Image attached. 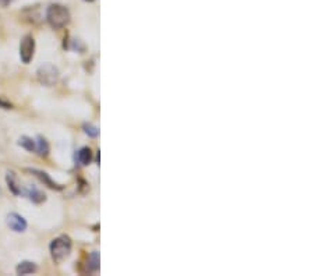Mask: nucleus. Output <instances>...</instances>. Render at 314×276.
Here are the masks:
<instances>
[{
	"label": "nucleus",
	"instance_id": "f257e3e1",
	"mask_svg": "<svg viewBox=\"0 0 314 276\" xmlns=\"http://www.w3.org/2000/svg\"><path fill=\"white\" fill-rule=\"evenodd\" d=\"M71 247H73L71 239L66 234H62L59 237L53 239L49 246V251L55 264H62L66 261L71 254Z\"/></svg>",
	"mask_w": 314,
	"mask_h": 276
},
{
	"label": "nucleus",
	"instance_id": "f03ea898",
	"mask_svg": "<svg viewBox=\"0 0 314 276\" xmlns=\"http://www.w3.org/2000/svg\"><path fill=\"white\" fill-rule=\"evenodd\" d=\"M46 20L55 30H62L70 23V11L62 4H51L46 10Z\"/></svg>",
	"mask_w": 314,
	"mask_h": 276
},
{
	"label": "nucleus",
	"instance_id": "7ed1b4c3",
	"mask_svg": "<svg viewBox=\"0 0 314 276\" xmlns=\"http://www.w3.org/2000/svg\"><path fill=\"white\" fill-rule=\"evenodd\" d=\"M38 81L45 87H53L59 80V70L51 63H45L37 71Z\"/></svg>",
	"mask_w": 314,
	"mask_h": 276
},
{
	"label": "nucleus",
	"instance_id": "20e7f679",
	"mask_svg": "<svg viewBox=\"0 0 314 276\" xmlns=\"http://www.w3.org/2000/svg\"><path fill=\"white\" fill-rule=\"evenodd\" d=\"M34 55H35V39L32 35H25V37L21 39V44H20V59L23 63L28 64L31 63V60L34 59Z\"/></svg>",
	"mask_w": 314,
	"mask_h": 276
},
{
	"label": "nucleus",
	"instance_id": "39448f33",
	"mask_svg": "<svg viewBox=\"0 0 314 276\" xmlns=\"http://www.w3.org/2000/svg\"><path fill=\"white\" fill-rule=\"evenodd\" d=\"M6 222H7L8 227L13 231H15V233H23L28 227V223L24 219V217H21L20 214H15V212L8 214L6 217Z\"/></svg>",
	"mask_w": 314,
	"mask_h": 276
},
{
	"label": "nucleus",
	"instance_id": "423d86ee",
	"mask_svg": "<svg viewBox=\"0 0 314 276\" xmlns=\"http://www.w3.org/2000/svg\"><path fill=\"white\" fill-rule=\"evenodd\" d=\"M25 172H28L31 173L32 176H35L41 183H44V186L49 187V188H52V190H63V186L58 184V183H56L48 173L44 172V170H39V169H25Z\"/></svg>",
	"mask_w": 314,
	"mask_h": 276
},
{
	"label": "nucleus",
	"instance_id": "0eeeda50",
	"mask_svg": "<svg viewBox=\"0 0 314 276\" xmlns=\"http://www.w3.org/2000/svg\"><path fill=\"white\" fill-rule=\"evenodd\" d=\"M6 181H7L8 190L13 193L14 195H23V188H21V184H20V180H18V176L15 174V172L10 170L6 174Z\"/></svg>",
	"mask_w": 314,
	"mask_h": 276
},
{
	"label": "nucleus",
	"instance_id": "6e6552de",
	"mask_svg": "<svg viewBox=\"0 0 314 276\" xmlns=\"http://www.w3.org/2000/svg\"><path fill=\"white\" fill-rule=\"evenodd\" d=\"M75 164L81 165V166H88L92 162V151L90 147H82L75 152L74 155Z\"/></svg>",
	"mask_w": 314,
	"mask_h": 276
},
{
	"label": "nucleus",
	"instance_id": "1a4fd4ad",
	"mask_svg": "<svg viewBox=\"0 0 314 276\" xmlns=\"http://www.w3.org/2000/svg\"><path fill=\"white\" fill-rule=\"evenodd\" d=\"M23 194L34 204H42V202L46 201L45 193H42L41 190H38L37 187L34 186L28 187L27 190H23Z\"/></svg>",
	"mask_w": 314,
	"mask_h": 276
},
{
	"label": "nucleus",
	"instance_id": "9d476101",
	"mask_svg": "<svg viewBox=\"0 0 314 276\" xmlns=\"http://www.w3.org/2000/svg\"><path fill=\"white\" fill-rule=\"evenodd\" d=\"M35 151L38 152V155L42 158H46L51 152V147H49V142L46 141V138H44L42 135H39L35 141Z\"/></svg>",
	"mask_w": 314,
	"mask_h": 276
},
{
	"label": "nucleus",
	"instance_id": "9b49d317",
	"mask_svg": "<svg viewBox=\"0 0 314 276\" xmlns=\"http://www.w3.org/2000/svg\"><path fill=\"white\" fill-rule=\"evenodd\" d=\"M15 272H17V275H30V274L37 272V265L31 261H23L17 265Z\"/></svg>",
	"mask_w": 314,
	"mask_h": 276
},
{
	"label": "nucleus",
	"instance_id": "f8f14e48",
	"mask_svg": "<svg viewBox=\"0 0 314 276\" xmlns=\"http://www.w3.org/2000/svg\"><path fill=\"white\" fill-rule=\"evenodd\" d=\"M18 145H20L21 148H24V150L28 151V152H34V151H35V141H34L31 137H27V135L20 137Z\"/></svg>",
	"mask_w": 314,
	"mask_h": 276
},
{
	"label": "nucleus",
	"instance_id": "ddd939ff",
	"mask_svg": "<svg viewBox=\"0 0 314 276\" xmlns=\"http://www.w3.org/2000/svg\"><path fill=\"white\" fill-rule=\"evenodd\" d=\"M88 269L91 272L99 269V254L97 251H92L90 257H88Z\"/></svg>",
	"mask_w": 314,
	"mask_h": 276
},
{
	"label": "nucleus",
	"instance_id": "4468645a",
	"mask_svg": "<svg viewBox=\"0 0 314 276\" xmlns=\"http://www.w3.org/2000/svg\"><path fill=\"white\" fill-rule=\"evenodd\" d=\"M84 133L91 137V138H95L99 135V130H98L97 126H94V124H84Z\"/></svg>",
	"mask_w": 314,
	"mask_h": 276
},
{
	"label": "nucleus",
	"instance_id": "2eb2a0df",
	"mask_svg": "<svg viewBox=\"0 0 314 276\" xmlns=\"http://www.w3.org/2000/svg\"><path fill=\"white\" fill-rule=\"evenodd\" d=\"M0 106L4 108V109H10V108H11V104H7V102H4V101L0 99Z\"/></svg>",
	"mask_w": 314,
	"mask_h": 276
},
{
	"label": "nucleus",
	"instance_id": "dca6fc26",
	"mask_svg": "<svg viewBox=\"0 0 314 276\" xmlns=\"http://www.w3.org/2000/svg\"><path fill=\"white\" fill-rule=\"evenodd\" d=\"M11 1H13V0H0V4L6 7V6H8V4H10Z\"/></svg>",
	"mask_w": 314,
	"mask_h": 276
},
{
	"label": "nucleus",
	"instance_id": "f3484780",
	"mask_svg": "<svg viewBox=\"0 0 314 276\" xmlns=\"http://www.w3.org/2000/svg\"><path fill=\"white\" fill-rule=\"evenodd\" d=\"M85 1H94V0H85Z\"/></svg>",
	"mask_w": 314,
	"mask_h": 276
}]
</instances>
